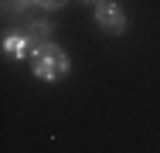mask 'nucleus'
Returning a JSON list of instances; mask_svg holds the SVG:
<instances>
[{
  "label": "nucleus",
  "mask_w": 160,
  "mask_h": 153,
  "mask_svg": "<svg viewBox=\"0 0 160 153\" xmlns=\"http://www.w3.org/2000/svg\"><path fill=\"white\" fill-rule=\"evenodd\" d=\"M31 68L38 78H44V82H62L65 75H68V55H65V48L58 44H51V41H44V44H38L31 55Z\"/></svg>",
  "instance_id": "f257e3e1"
},
{
  "label": "nucleus",
  "mask_w": 160,
  "mask_h": 153,
  "mask_svg": "<svg viewBox=\"0 0 160 153\" xmlns=\"http://www.w3.org/2000/svg\"><path fill=\"white\" fill-rule=\"evenodd\" d=\"M96 24L106 34H123L126 31V10L116 0H99L96 3Z\"/></svg>",
  "instance_id": "f03ea898"
},
{
  "label": "nucleus",
  "mask_w": 160,
  "mask_h": 153,
  "mask_svg": "<svg viewBox=\"0 0 160 153\" xmlns=\"http://www.w3.org/2000/svg\"><path fill=\"white\" fill-rule=\"evenodd\" d=\"M34 48H38V44H34L28 34H21V31H14V34L3 37V55H7V58L24 61V58H31V55H34Z\"/></svg>",
  "instance_id": "7ed1b4c3"
},
{
  "label": "nucleus",
  "mask_w": 160,
  "mask_h": 153,
  "mask_svg": "<svg viewBox=\"0 0 160 153\" xmlns=\"http://www.w3.org/2000/svg\"><path fill=\"white\" fill-rule=\"evenodd\" d=\"M51 31H55V24H48V21H34L24 34L31 37L34 44H44V41H51Z\"/></svg>",
  "instance_id": "20e7f679"
},
{
  "label": "nucleus",
  "mask_w": 160,
  "mask_h": 153,
  "mask_svg": "<svg viewBox=\"0 0 160 153\" xmlns=\"http://www.w3.org/2000/svg\"><path fill=\"white\" fill-rule=\"evenodd\" d=\"M31 3L34 0H3V10H7V14H24Z\"/></svg>",
  "instance_id": "39448f33"
},
{
  "label": "nucleus",
  "mask_w": 160,
  "mask_h": 153,
  "mask_svg": "<svg viewBox=\"0 0 160 153\" xmlns=\"http://www.w3.org/2000/svg\"><path fill=\"white\" fill-rule=\"evenodd\" d=\"M38 7H44V10H58V7H65L68 0H34Z\"/></svg>",
  "instance_id": "423d86ee"
},
{
  "label": "nucleus",
  "mask_w": 160,
  "mask_h": 153,
  "mask_svg": "<svg viewBox=\"0 0 160 153\" xmlns=\"http://www.w3.org/2000/svg\"><path fill=\"white\" fill-rule=\"evenodd\" d=\"M85 3H99V0H85Z\"/></svg>",
  "instance_id": "0eeeda50"
}]
</instances>
